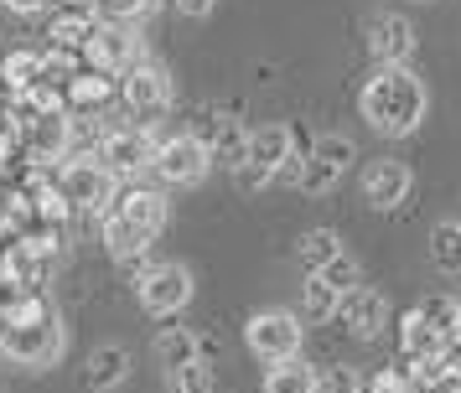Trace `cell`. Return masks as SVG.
Returning <instances> with one entry per match:
<instances>
[{
  "label": "cell",
  "instance_id": "6da1fadb",
  "mask_svg": "<svg viewBox=\"0 0 461 393\" xmlns=\"http://www.w3.org/2000/svg\"><path fill=\"white\" fill-rule=\"evenodd\" d=\"M357 109H363V120L374 124L378 135H415L420 120H425V109H430V94H425V83H420L415 67H374V78L363 83V94H357Z\"/></svg>",
  "mask_w": 461,
  "mask_h": 393
},
{
  "label": "cell",
  "instance_id": "7a4b0ae2",
  "mask_svg": "<svg viewBox=\"0 0 461 393\" xmlns=\"http://www.w3.org/2000/svg\"><path fill=\"white\" fill-rule=\"evenodd\" d=\"M161 228H167V197L150 186H130L104 212V248L120 264H135V259H146V248L156 244Z\"/></svg>",
  "mask_w": 461,
  "mask_h": 393
},
{
  "label": "cell",
  "instance_id": "3957f363",
  "mask_svg": "<svg viewBox=\"0 0 461 393\" xmlns=\"http://www.w3.org/2000/svg\"><path fill=\"white\" fill-rule=\"evenodd\" d=\"M295 145H301V130L295 124H259L249 130V145H244V161H239V186L244 192H259V186L280 182V171H291ZM306 150V145H301Z\"/></svg>",
  "mask_w": 461,
  "mask_h": 393
},
{
  "label": "cell",
  "instance_id": "277c9868",
  "mask_svg": "<svg viewBox=\"0 0 461 393\" xmlns=\"http://www.w3.org/2000/svg\"><path fill=\"white\" fill-rule=\"evenodd\" d=\"M353 161H357V145L348 135H316L295 156V186L306 197H327L332 186H342V176L353 171Z\"/></svg>",
  "mask_w": 461,
  "mask_h": 393
},
{
  "label": "cell",
  "instance_id": "5b68a950",
  "mask_svg": "<svg viewBox=\"0 0 461 393\" xmlns=\"http://www.w3.org/2000/svg\"><path fill=\"white\" fill-rule=\"evenodd\" d=\"M52 186H58V197H63L73 212H94V218H104L109 202L120 197V182H114V176H109L94 156H78V161L58 165Z\"/></svg>",
  "mask_w": 461,
  "mask_h": 393
},
{
  "label": "cell",
  "instance_id": "8992f818",
  "mask_svg": "<svg viewBox=\"0 0 461 393\" xmlns=\"http://www.w3.org/2000/svg\"><path fill=\"white\" fill-rule=\"evenodd\" d=\"M63 347H68V331L58 321V310L32 321V326H0V352L11 362H22V368H52L63 357Z\"/></svg>",
  "mask_w": 461,
  "mask_h": 393
},
{
  "label": "cell",
  "instance_id": "52a82bcc",
  "mask_svg": "<svg viewBox=\"0 0 461 393\" xmlns=\"http://www.w3.org/2000/svg\"><path fill=\"white\" fill-rule=\"evenodd\" d=\"M301 316L291 310H254L249 326H244V347L259 357V362H285V357H301Z\"/></svg>",
  "mask_w": 461,
  "mask_h": 393
},
{
  "label": "cell",
  "instance_id": "ba28073f",
  "mask_svg": "<svg viewBox=\"0 0 461 393\" xmlns=\"http://www.w3.org/2000/svg\"><path fill=\"white\" fill-rule=\"evenodd\" d=\"M114 94L125 99L130 120H140V130H150V120H161L171 109V83L156 62H135L130 73H120L114 78Z\"/></svg>",
  "mask_w": 461,
  "mask_h": 393
},
{
  "label": "cell",
  "instance_id": "9c48e42d",
  "mask_svg": "<svg viewBox=\"0 0 461 393\" xmlns=\"http://www.w3.org/2000/svg\"><path fill=\"white\" fill-rule=\"evenodd\" d=\"M208 165H212L208 150H203V140H197L192 130L156 140V156H150V171H156L167 186H197L203 176H208Z\"/></svg>",
  "mask_w": 461,
  "mask_h": 393
},
{
  "label": "cell",
  "instance_id": "30bf717a",
  "mask_svg": "<svg viewBox=\"0 0 461 393\" xmlns=\"http://www.w3.org/2000/svg\"><path fill=\"white\" fill-rule=\"evenodd\" d=\"M135 62H146L135 26H114V21L94 26V37H88V47H84V67L104 73V78H120V73H130Z\"/></svg>",
  "mask_w": 461,
  "mask_h": 393
},
{
  "label": "cell",
  "instance_id": "8fae6325",
  "mask_svg": "<svg viewBox=\"0 0 461 393\" xmlns=\"http://www.w3.org/2000/svg\"><path fill=\"white\" fill-rule=\"evenodd\" d=\"M150 156H156V135H150V130H140V124H125V130H109L94 161L104 165L114 182H120V176L150 171Z\"/></svg>",
  "mask_w": 461,
  "mask_h": 393
},
{
  "label": "cell",
  "instance_id": "7c38bea8",
  "mask_svg": "<svg viewBox=\"0 0 461 393\" xmlns=\"http://www.w3.org/2000/svg\"><path fill=\"white\" fill-rule=\"evenodd\" d=\"M368 58L378 67H410L415 58V26L399 11H374L368 16Z\"/></svg>",
  "mask_w": 461,
  "mask_h": 393
},
{
  "label": "cell",
  "instance_id": "4fadbf2b",
  "mask_svg": "<svg viewBox=\"0 0 461 393\" xmlns=\"http://www.w3.org/2000/svg\"><path fill=\"white\" fill-rule=\"evenodd\" d=\"M192 300V269L187 264H156L140 274V306L150 316H176Z\"/></svg>",
  "mask_w": 461,
  "mask_h": 393
},
{
  "label": "cell",
  "instance_id": "5bb4252c",
  "mask_svg": "<svg viewBox=\"0 0 461 393\" xmlns=\"http://www.w3.org/2000/svg\"><path fill=\"white\" fill-rule=\"evenodd\" d=\"M192 135L203 140L208 161L239 171V161H244V145H249V124L239 120V114H203V124H197Z\"/></svg>",
  "mask_w": 461,
  "mask_h": 393
},
{
  "label": "cell",
  "instance_id": "9a60e30c",
  "mask_svg": "<svg viewBox=\"0 0 461 393\" xmlns=\"http://www.w3.org/2000/svg\"><path fill=\"white\" fill-rule=\"evenodd\" d=\"M410 186H415V176H410V165L404 161H368L363 165V202L378 207V212H394L404 197H410Z\"/></svg>",
  "mask_w": 461,
  "mask_h": 393
},
{
  "label": "cell",
  "instance_id": "2e32d148",
  "mask_svg": "<svg viewBox=\"0 0 461 393\" xmlns=\"http://www.w3.org/2000/svg\"><path fill=\"white\" fill-rule=\"evenodd\" d=\"M337 316H342V326L353 331L357 342H374L378 331H384V321H389V295L374 285H357L353 295L337 300Z\"/></svg>",
  "mask_w": 461,
  "mask_h": 393
},
{
  "label": "cell",
  "instance_id": "e0dca14e",
  "mask_svg": "<svg viewBox=\"0 0 461 393\" xmlns=\"http://www.w3.org/2000/svg\"><path fill=\"white\" fill-rule=\"evenodd\" d=\"M399 347H404L410 362H430V357H446V352H451V336L436 331L420 310H410V316L399 321Z\"/></svg>",
  "mask_w": 461,
  "mask_h": 393
},
{
  "label": "cell",
  "instance_id": "ac0fdd59",
  "mask_svg": "<svg viewBox=\"0 0 461 393\" xmlns=\"http://www.w3.org/2000/svg\"><path fill=\"white\" fill-rule=\"evenodd\" d=\"M130 378V352L125 347H94L88 352V362H84V389H94V393H104V389H120Z\"/></svg>",
  "mask_w": 461,
  "mask_h": 393
},
{
  "label": "cell",
  "instance_id": "d6986e66",
  "mask_svg": "<svg viewBox=\"0 0 461 393\" xmlns=\"http://www.w3.org/2000/svg\"><path fill=\"white\" fill-rule=\"evenodd\" d=\"M22 135H26V145H32L37 161L68 156V114H37V120L22 124Z\"/></svg>",
  "mask_w": 461,
  "mask_h": 393
},
{
  "label": "cell",
  "instance_id": "ffe728a7",
  "mask_svg": "<svg viewBox=\"0 0 461 393\" xmlns=\"http://www.w3.org/2000/svg\"><path fill=\"white\" fill-rule=\"evenodd\" d=\"M109 94H114V78H104V73L84 67L78 78L63 83V109H68V114H94L99 103H109Z\"/></svg>",
  "mask_w": 461,
  "mask_h": 393
},
{
  "label": "cell",
  "instance_id": "44dd1931",
  "mask_svg": "<svg viewBox=\"0 0 461 393\" xmlns=\"http://www.w3.org/2000/svg\"><path fill=\"white\" fill-rule=\"evenodd\" d=\"M265 393H321V372L306 357H285L265 372Z\"/></svg>",
  "mask_w": 461,
  "mask_h": 393
},
{
  "label": "cell",
  "instance_id": "7402d4cb",
  "mask_svg": "<svg viewBox=\"0 0 461 393\" xmlns=\"http://www.w3.org/2000/svg\"><path fill=\"white\" fill-rule=\"evenodd\" d=\"M156 357H161L167 372H176V368H187V362H203V342L187 326H167L156 336Z\"/></svg>",
  "mask_w": 461,
  "mask_h": 393
},
{
  "label": "cell",
  "instance_id": "603a6c76",
  "mask_svg": "<svg viewBox=\"0 0 461 393\" xmlns=\"http://www.w3.org/2000/svg\"><path fill=\"white\" fill-rule=\"evenodd\" d=\"M0 83H5L11 99H22L26 88H37L42 83V52H11L0 62Z\"/></svg>",
  "mask_w": 461,
  "mask_h": 393
},
{
  "label": "cell",
  "instance_id": "cb8c5ba5",
  "mask_svg": "<svg viewBox=\"0 0 461 393\" xmlns=\"http://www.w3.org/2000/svg\"><path fill=\"white\" fill-rule=\"evenodd\" d=\"M94 26H99L94 11H63V16L52 21V47H63V52H78V58H84Z\"/></svg>",
  "mask_w": 461,
  "mask_h": 393
},
{
  "label": "cell",
  "instance_id": "d4e9b609",
  "mask_svg": "<svg viewBox=\"0 0 461 393\" xmlns=\"http://www.w3.org/2000/svg\"><path fill=\"white\" fill-rule=\"evenodd\" d=\"M430 264L440 274H461V218H446L430 233Z\"/></svg>",
  "mask_w": 461,
  "mask_h": 393
},
{
  "label": "cell",
  "instance_id": "484cf974",
  "mask_svg": "<svg viewBox=\"0 0 461 393\" xmlns=\"http://www.w3.org/2000/svg\"><path fill=\"white\" fill-rule=\"evenodd\" d=\"M337 254H342V233H332V228H312L301 238V269L306 274H316L321 264H332Z\"/></svg>",
  "mask_w": 461,
  "mask_h": 393
},
{
  "label": "cell",
  "instance_id": "4316f807",
  "mask_svg": "<svg viewBox=\"0 0 461 393\" xmlns=\"http://www.w3.org/2000/svg\"><path fill=\"white\" fill-rule=\"evenodd\" d=\"M316 280H321V285H327V290L337 295V300H342V295H353V290L363 285V264H357L353 254L342 248V254H337L332 264H321V269H316Z\"/></svg>",
  "mask_w": 461,
  "mask_h": 393
},
{
  "label": "cell",
  "instance_id": "83f0119b",
  "mask_svg": "<svg viewBox=\"0 0 461 393\" xmlns=\"http://www.w3.org/2000/svg\"><path fill=\"white\" fill-rule=\"evenodd\" d=\"M301 316H306V321H332L337 316V295L321 285L316 274H306V285H301Z\"/></svg>",
  "mask_w": 461,
  "mask_h": 393
},
{
  "label": "cell",
  "instance_id": "f1b7e54d",
  "mask_svg": "<svg viewBox=\"0 0 461 393\" xmlns=\"http://www.w3.org/2000/svg\"><path fill=\"white\" fill-rule=\"evenodd\" d=\"M167 389L171 393H212V368L208 362H187V368L167 372Z\"/></svg>",
  "mask_w": 461,
  "mask_h": 393
},
{
  "label": "cell",
  "instance_id": "f546056e",
  "mask_svg": "<svg viewBox=\"0 0 461 393\" xmlns=\"http://www.w3.org/2000/svg\"><path fill=\"white\" fill-rule=\"evenodd\" d=\"M94 5H99L114 26H135L140 16H150V5H156V0H94Z\"/></svg>",
  "mask_w": 461,
  "mask_h": 393
},
{
  "label": "cell",
  "instance_id": "4dcf8cb0",
  "mask_svg": "<svg viewBox=\"0 0 461 393\" xmlns=\"http://www.w3.org/2000/svg\"><path fill=\"white\" fill-rule=\"evenodd\" d=\"M456 306H461V300H440V295H436V300H425V306H415V310L436 331H446V336H451V326H456Z\"/></svg>",
  "mask_w": 461,
  "mask_h": 393
},
{
  "label": "cell",
  "instance_id": "1f68e13d",
  "mask_svg": "<svg viewBox=\"0 0 461 393\" xmlns=\"http://www.w3.org/2000/svg\"><path fill=\"white\" fill-rule=\"evenodd\" d=\"M171 5H176V11H182V16L203 21V16H212V5H218V0H171Z\"/></svg>",
  "mask_w": 461,
  "mask_h": 393
},
{
  "label": "cell",
  "instance_id": "d6a6232c",
  "mask_svg": "<svg viewBox=\"0 0 461 393\" xmlns=\"http://www.w3.org/2000/svg\"><path fill=\"white\" fill-rule=\"evenodd\" d=\"M327 393H363V383H357L353 372L342 368V372H337V378H332V389H327Z\"/></svg>",
  "mask_w": 461,
  "mask_h": 393
},
{
  "label": "cell",
  "instance_id": "836d02e7",
  "mask_svg": "<svg viewBox=\"0 0 461 393\" xmlns=\"http://www.w3.org/2000/svg\"><path fill=\"white\" fill-rule=\"evenodd\" d=\"M47 0H5V11H16V16H37Z\"/></svg>",
  "mask_w": 461,
  "mask_h": 393
},
{
  "label": "cell",
  "instance_id": "e575fe53",
  "mask_svg": "<svg viewBox=\"0 0 461 393\" xmlns=\"http://www.w3.org/2000/svg\"><path fill=\"white\" fill-rule=\"evenodd\" d=\"M63 11H94V0H58Z\"/></svg>",
  "mask_w": 461,
  "mask_h": 393
},
{
  "label": "cell",
  "instance_id": "d590c367",
  "mask_svg": "<svg viewBox=\"0 0 461 393\" xmlns=\"http://www.w3.org/2000/svg\"><path fill=\"white\" fill-rule=\"evenodd\" d=\"M451 342L461 347V306H456V326H451Z\"/></svg>",
  "mask_w": 461,
  "mask_h": 393
},
{
  "label": "cell",
  "instance_id": "8d00e7d4",
  "mask_svg": "<svg viewBox=\"0 0 461 393\" xmlns=\"http://www.w3.org/2000/svg\"><path fill=\"white\" fill-rule=\"evenodd\" d=\"M0 11H5V0H0Z\"/></svg>",
  "mask_w": 461,
  "mask_h": 393
}]
</instances>
